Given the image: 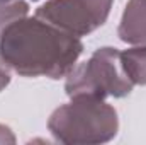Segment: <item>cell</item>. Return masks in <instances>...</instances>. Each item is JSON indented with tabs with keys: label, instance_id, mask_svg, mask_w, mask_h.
Here are the masks:
<instances>
[{
	"label": "cell",
	"instance_id": "obj_1",
	"mask_svg": "<svg viewBox=\"0 0 146 145\" xmlns=\"http://www.w3.org/2000/svg\"><path fill=\"white\" fill-rule=\"evenodd\" d=\"M78 38L46 24L42 19H17L10 22L0 39V56L15 72L26 77L48 75L60 79L72 72L82 53Z\"/></svg>",
	"mask_w": 146,
	"mask_h": 145
},
{
	"label": "cell",
	"instance_id": "obj_2",
	"mask_svg": "<svg viewBox=\"0 0 146 145\" xmlns=\"http://www.w3.org/2000/svg\"><path fill=\"white\" fill-rule=\"evenodd\" d=\"M49 128L61 142H106L115 135L117 118L100 97L78 94L70 104L54 111Z\"/></svg>",
	"mask_w": 146,
	"mask_h": 145
},
{
	"label": "cell",
	"instance_id": "obj_3",
	"mask_svg": "<svg viewBox=\"0 0 146 145\" xmlns=\"http://www.w3.org/2000/svg\"><path fill=\"white\" fill-rule=\"evenodd\" d=\"M133 82L126 77L121 65V53L114 48H100L94 56L70 73L66 80V94H87L94 97H122L129 94Z\"/></svg>",
	"mask_w": 146,
	"mask_h": 145
},
{
	"label": "cell",
	"instance_id": "obj_4",
	"mask_svg": "<svg viewBox=\"0 0 146 145\" xmlns=\"http://www.w3.org/2000/svg\"><path fill=\"white\" fill-rule=\"evenodd\" d=\"M119 38L126 43H146V0H131L121 21Z\"/></svg>",
	"mask_w": 146,
	"mask_h": 145
},
{
	"label": "cell",
	"instance_id": "obj_5",
	"mask_svg": "<svg viewBox=\"0 0 146 145\" xmlns=\"http://www.w3.org/2000/svg\"><path fill=\"white\" fill-rule=\"evenodd\" d=\"M121 65L133 84H146V46L121 53Z\"/></svg>",
	"mask_w": 146,
	"mask_h": 145
},
{
	"label": "cell",
	"instance_id": "obj_6",
	"mask_svg": "<svg viewBox=\"0 0 146 145\" xmlns=\"http://www.w3.org/2000/svg\"><path fill=\"white\" fill-rule=\"evenodd\" d=\"M27 12V3L24 0H10L0 3V31H3L10 22L24 17Z\"/></svg>",
	"mask_w": 146,
	"mask_h": 145
},
{
	"label": "cell",
	"instance_id": "obj_7",
	"mask_svg": "<svg viewBox=\"0 0 146 145\" xmlns=\"http://www.w3.org/2000/svg\"><path fill=\"white\" fill-rule=\"evenodd\" d=\"M78 2L87 9V12L92 15L97 26L104 24V21L109 15L110 3H112V0H78Z\"/></svg>",
	"mask_w": 146,
	"mask_h": 145
},
{
	"label": "cell",
	"instance_id": "obj_8",
	"mask_svg": "<svg viewBox=\"0 0 146 145\" xmlns=\"http://www.w3.org/2000/svg\"><path fill=\"white\" fill-rule=\"evenodd\" d=\"M9 65L3 62V58L0 56V91L9 84V80H10V73H9V68H7Z\"/></svg>",
	"mask_w": 146,
	"mask_h": 145
}]
</instances>
